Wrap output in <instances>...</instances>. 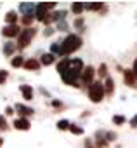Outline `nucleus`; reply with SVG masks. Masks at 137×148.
<instances>
[{"instance_id": "23", "label": "nucleus", "mask_w": 137, "mask_h": 148, "mask_svg": "<svg viewBox=\"0 0 137 148\" xmlns=\"http://www.w3.org/2000/svg\"><path fill=\"white\" fill-rule=\"evenodd\" d=\"M68 127H70V122H68V120H59L57 122V129L59 131H66Z\"/></svg>"}, {"instance_id": "31", "label": "nucleus", "mask_w": 137, "mask_h": 148, "mask_svg": "<svg viewBox=\"0 0 137 148\" xmlns=\"http://www.w3.org/2000/svg\"><path fill=\"white\" fill-rule=\"evenodd\" d=\"M132 71H134V75H135V79H137V59L134 61V68H132Z\"/></svg>"}, {"instance_id": "28", "label": "nucleus", "mask_w": 137, "mask_h": 148, "mask_svg": "<svg viewBox=\"0 0 137 148\" xmlns=\"http://www.w3.org/2000/svg\"><path fill=\"white\" fill-rule=\"evenodd\" d=\"M0 129H2V131H5V129H7V122H5V119H4V117H0Z\"/></svg>"}, {"instance_id": "10", "label": "nucleus", "mask_w": 137, "mask_h": 148, "mask_svg": "<svg viewBox=\"0 0 137 148\" xmlns=\"http://www.w3.org/2000/svg\"><path fill=\"white\" fill-rule=\"evenodd\" d=\"M12 110H16V112H19V113L23 115V119H26L28 115H31V113H33V110H31L30 106H24V105H21V103H16V106H14Z\"/></svg>"}, {"instance_id": "35", "label": "nucleus", "mask_w": 137, "mask_h": 148, "mask_svg": "<svg viewBox=\"0 0 137 148\" xmlns=\"http://www.w3.org/2000/svg\"><path fill=\"white\" fill-rule=\"evenodd\" d=\"M2 145H4V139H0V146H2Z\"/></svg>"}, {"instance_id": "17", "label": "nucleus", "mask_w": 137, "mask_h": 148, "mask_svg": "<svg viewBox=\"0 0 137 148\" xmlns=\"http://www.w3.org/2000/svg\"><path fill=\"white\" fill-rule=\"evenodd\" d=\"M68 63H70V59H68V58H64L62 61L57 63V71H59V75H62V73L68 70Z\"/></svg>"}, {"instance_id": "11", "label": "nucleus", "mask_w": 137, "mask_h": 148, "mask_svg": "<svg viewBox=\"0 0 137 148\" xmlns=\"http://www.w3.org/2000/svg\"><path fill=\"white\" fill-rule=\"evenodd\" d=\"M19 91H21V94H23V98H24L26 101H30V99H33V89H31L30 86H26V84H23V86L19 87Z\"/></svg>"}, {"instance_id": "14", "label": "nucleus", "mask_w": 137, "mask_h": 148, "mask_svg": "<svg viewBox=\"0 0 137 148\" xmlns=\"http://www.w3.org/2000/svg\"><path fill=\"white\" fill-rule=\"evenodd\" d=\"M5 23L7 25H18V12L16 11H9L5 14Z\"/></svg>"}, {"instance_id": "15", "label": "nucleus", "mask_w": 137, "mask_h": 148, "mask_svg": "<svg viewBox=\"0 0 137 148\" xmlns=\"http://www.w3.org/2000/svg\"><path fill=\"white\" fill-rule=\"evenodd\" d=\"M23 66H24L26 70H35V71H37V70L40 68V63H38L37 59H26V61L23 63Z\"/></svg>"}, {"instance_id": "34", "label": "nucleus", "mask_w": 137, "mask_h": 148, "mask_svg": "<svg viewBox=\"0 0 137 148\" xmlns=\"http://www.w3.org/2000/svg\"><path fill=\"white\" fill-rule=\"evenodd\" d=\"M52 32H54L52 28H47V32H45V35H52Z\"/></svg>"}, {"instance_id": "2", "label": "nucleus", "mask_w": 137, "mask_h": 148, "mask_svg": "<svg viewBox=\"0 0 137 148\" xmlns=\"http://www.w3.org/2000/svg\"><path fill=\"white\" fill-rule=\"evenodd\" d=\"M104 98V87L101 82H92L89 86V99L92 103H101Z\"/></svg>"}, {"instance_id": "16", "label": "nucleus", "mask_w": 137, "mask_h": 148, "mask_svg": "<svg viewBox=\"0 0 137 148\" xmlns=\"http://www.w3.org/2000/svg\"><path fill=\"white\" fill-rule=\"evenodd\" d=\"M83 11H85L83 2H73V4H71V12H73V14H82Z\"/></svg>"}, {"instance_id": "13", "label": "nucleus", "mask_w": 137, "mask_h": 148, "mask_svg": "<svg viewBox=\"0 0 137 148\" xmlns=\"http://www.w3.org/2000/svg\"><path fill=\"white\" fill-rule=\"evenodd\" d=\"M102 87H104V94L111 96L113 91H115V82H113V79H111V77H106V84H104Z\"/></svg>"}, {"instance_id": "3", "label": "nucleus", "mask_w": 137, "mask_h": 148, "mask_svg": "<svg viewBox=\"0 0 137 148\" xmlns=\"http://www.w3.org/2000/svg\"><path fill=\"white\" fill-rule=\"evenodd\" d=\"M33 35H35V28H24V30H21L19 35H18V45H19L21 49H24V47L31 42Z\"/></svg>"}, {"instance_id": "33", "label": "nucleus", "mask_w": 137, "mask_h": 148, "mask_svg": "<svg viewBox=\"0 0 137 148\" xmlns=\"http://www.w3.org/2000/svg\"><path fill=\"white\" fill-rule=\"evenodd\" d=\"M12 112H14L12 106H7V108H5V113H7V115H12Z\"/></svg>"}, {"instance_id": "6", "label": "nucleus", "mask_w": 137, "mask_h": 148, "mask_svg": "<svg viewBox=\"0 0 137 148\" xmlns=\"http://www.w3.org/2000/svg\"><path fill=\"white\" fill-rule=\"evenodd\" d=\"M19 26L18 25H7V26H4L2 28V35L4 37H7V38H12V37H18L19 35Z\"/></svg>"}, {"instance_id": "20", "label": "nucleus", "mask_w": 137, "mask_h": 148, "mask_svg": "<svg viewBox=\"0 0 137 148\" xmlns=\"http://www.w3.org/2000/svg\"><path fill=\"white\" fill-rule=\"evenodd\" d=\"M50 54L52 56H61V44H57V42H54L52 45H50Z\"/></svg>"}, {"instance_id": "22", "label": "nucleus", "mask_w": 137, "mask_h": 148, "mask_svg": "<svg viewBox=\"0 0 137 148\" xmlns=\"http://www.w3.org/2000/svg\"><path fill=\"white\" fill-rule=\"evenodd\" d=\"M68 129H70L73 134H77V136H80V134L83 132V129H82V127H78V125H73V124H70V127H68Z\"/></svg>"}, {"instance_id": "4", "label": "nucleus", "mask_w": 137, "mask_h": 148, "mask_svg": "<svg viewBox=\"0 0 137 148\" xmlns=\"http://www.w3.org/2000/svg\"><path fill=\"white\" fill-rule=\"evenodd\" d=\"M94 75H96V70L92 68V66H85L83 70H82V82H83V86H90L92 82H94Z\"/></svg>"}, {"instance_id": "7", "label": "nucleus", "mask_w": 137, "mask_h": 148, "mask_svg": "<svg viewBox=\"0 0 137 148\" xmlns=\"http://www.w3.org/2000/svg\"><path fill=\"white\" fill-rule=\"evenodd\" d=\"M19 12H23L24 16H33L35 18V4L33 2H23L19 5Z\"/></svg>"}, {"instance_id": "19", "label": "nucleus", "mask_w": 137, "mask_h": 148, "mask_svg": "<svg viewBox=\"0 0 137 148\" xmlns=\"http://www.w3.org/2000/svg\"><path fill=\"white\" fill-rule=\"evenodd\" d=\"M83 7H85L87 11H99V9L102 7V4H101V2H92V4H85V2H83Z\"/></svg>"}, {"instance_id": "9", "label": "nucleus", "mask_w": 137, "mask_h": 148, "mask_svg": "<svg viewBox=\"0 0 137 148\" xmlns=\"http://www.w3.org/2000/svg\"><path fill=\"white\" fill-rule=\"evenodd\" d=\"M14 127H16L18 131H30L31 125H30V120H28V119H23V117H21V119H16V120H14Z\"/></svg>"}, {"instance_id": "24", "label": "nucleus", "mask_w": 137, "mask_h": 148, "mask_svg": "<svg viewBox=\"0 0 137 148\" xmlns=\"http://www.w3.org/2000/svg\"><path fill=\"white\" fill-rule=\"evenodd\" d=\"M113 122H115L116 125H121V124L125 122V117H123V115H115V117H113Z\"/></svg>"}, {"instance_id": "18", "label": "nucleus", "mask_w": 137, "mask_h": 148, "mask_svg": "<svg viewBox=\"0 0 137 148\" xmlns=\"http://www.w3.org/2000/svg\"><path fill=\"white\" fill-rule=\"evenodd\" d=\"M16 51V44L14 42H7L5 45H4V54H7V56H12V52Z\"/></svg>"}, {"instance_id": "1", "label": "nucleus", "mask_w": 137, "mask_h": 148, "mask_svg": "<svg viewBox=\"0 0 137 148\" xmlns=\"http://www.w3.org/2000/svg\"><path fill=\"white\" fill-rule=\"evenodd\" d=\"M82 47V38L75 33L71 35H68L62 42H61V56H68V54H71L75 51H78Z\"/></svg>"}, {"instance_id": "25", "label": "nucleus", "mask_w": 137, "mask_h": 148, "mask_svg": "<svg viewBox=\"0 0 137 148\" xmlns=\"http://www.w3.org/2000/svg\"><path fill=\"white\" fill-rule=\"evenodd\" d=\"M97 73H99V77H106V73H108V68H106V64H101Z\"/></svg>"}, {"instance_id": "32", "label": "nucleus", "mask_w": 137, "mask_h": 148, "mask_svg": "<svg viewBox=\"0 0 137 148\" xmlns=\"http://www.w3.org/2000/svg\"><path fill=\"white\" fill-rule=\"evenodd\" d=\"M130 125H132V127H137V115H135V117L130 120Z\"/></svg>"}, {"instance_id": "30", "label": "nucleus", "mask_w": 137, "mask_h": 148, "mask_svg": "<svg viewBox=\"0 0 137 148\" xmlns=\"http://www.w3.org/2000/svg\"><path fill=\"white\" fill-rule=\"evenodd\" d=\"M75 26H77V28H82V26H83V19H82V18L77 19V21H75Z\"/></svg>"}, {"instance_id": "12", "label": "nucleus", "mask_w": 137, "mask_h": 148, "mask_svg": "<svg viewBox=\"0 0 137 148\" xmlns=\"http://www.w3.org/2000/svg\"><path fill=\"white\" fill-rule=\"evenodd\" d=\"M54 61H56V56H52L50 52H45V54L40 58V61H38V63H40V64H43V66H49V64H52Z\"/></svg>"}, {"instance_id": "5", "label": "nucleus", "mask_w": 137, "mask_h": 148, "mask_svg": "<svg viewBox=\"0 0 137 148\" xmlns=\"http://www.w3.org/2000/svg\"><path fill=\"white\" fill-rule=\"evenodd\" d=\"M47 14H49V11L45 7V2H40L38 5H35V19L37 21H42L43 23V19L47 18Z\"/></svg>"}, {"instance_id": "26", "label": "nucleus", "mask_w": 137, "mask_h": 148, "mask_svg": "<svg viewBox=\"0 0 137 148\" xmlns=\"http://www.w3.org/2000/svg\"><path fill=\"white\" fill-rule=\"evenodd\" d=\"M5 80H7V71L5 70H0V86H2Z\"/></svg>"}, {"instance_id": "21", "label": "nucleus", "mask_w": 137, "mask_h": 148, "mask_svg": "<svg viewBox=\"0 0 137 148\" xmlns=\"http://www.w3.org/2000/svg\"><path fill=\"white\" fill-rule=\"evenodd\" d=\"M23 63H24V61H23V58H21V56H14V58L11 59V64H12L14 68H19V66H23Z\"/></svg>"}, {"instance_id": "27", "label": "nucleus", "mask_w": 137, "mask_h": 148, "mask_svg": "<svg viewBox=\"0 0 137 148\" xmlns=\"http://www.w3.org/2000/svg\"><path fill=\"white\" fill-rule=\"evenodd\" d=\"M31 21H33V16H24L23 18V23L26 25V28H28V25H31Z\"/></svg>"}, {"instance_id": "29", "label": "nucleus", "mask_w": 137, "mask_h": 148, "mask_svg": "<svg viewBox=\"0 0 137 148\" xmlns=\"http://www.w3.org/2000/svg\"><path fill=\"white\" fill-rule=\"evenodd\" d=\"M45 7H47V11L49 9H54L56 7V2H45Z\"/></svg>"}, {"instance_id": "8", "label": "nucleus", "mask_w": 137, "mask_h": 148, "mask_svg": "<svg viewBox=\"0 0 137 148\" xmlns=\"http://www.w3.org/2000/svg\"><path fill=\"white\" fill-rule=\"evenodd\" d=\"M123 77H125V82H127V86H130V87H137V79H135V75H134V71L132 70H125L123 71Z\"/></svg>"}]
</instances>
